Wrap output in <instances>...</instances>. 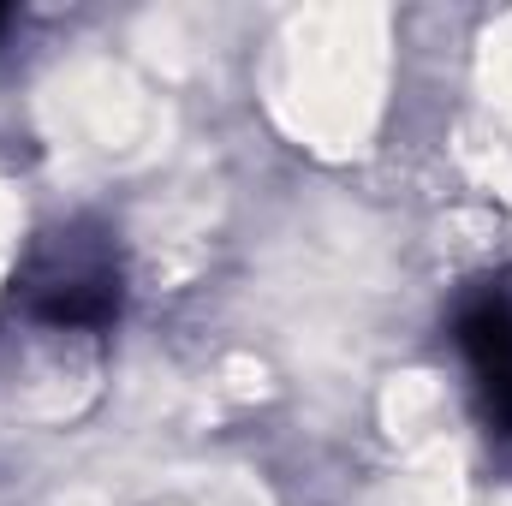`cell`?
Masks as SVG:
<instances>
[{
  "label": "cell",
  "instance_id": "cell-1",
  "mask_svg": "<svg viewBox=\"0 0 512 506\" xmlns=\"http://www.w3.org/2000/svg\"><path fill=\"white\" fill-rule=\"evenodd\" d=\"M18 298L30 316H42L54 328H108L120 316V262L102 239L66 233L18 280Z\"/></svg>",
  "mask_w": 512,
  "mask_h": 506
},
{
  "label": "cell",
  "instance_id": "cell-2",
  "mask_svg": "<svg viewBox=\"0 0 512 506\" xmlns=\"http://www.w3.org/2000/svg\"><path fill=\"white\" fill-rule=\"evenodd\" d=\"M453 328H459V352L471 364L489 429L512 435V298L507 292H471L459 304Z\"/></svg>",
  "mask_w": 512,
  "mask_h": 506
},
{
  "label": "cell",
  "instance_id": "cell-3",
  "mask_svg": "<svg viewBox=\"0 0 512 506\" xmlns=\"http://www.w3.org/2000/svg\"><path fill=\"white\" fill-rule=\"evenodd\" d=\"M0 24H6V12H0Z\"/></svg>",
  "mask_w": 512,
  "mask_h": 506
}]
</instances>
